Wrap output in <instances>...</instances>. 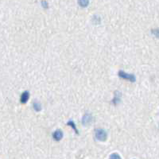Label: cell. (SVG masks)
Listing matches in <instances>:
<instances>
[{"mask_svg":"<svg viewBox=\"0 0 159 159\" xmlns=\"http://www.w3.org/2000/svg\"><path fill=\"white\" fill-rule=\"evenodd\" d=\"M83 124L85 126H88L89 124H90L92 123V115H89V114H86L85 116L83 117Z\"/></svg>","mask_w":159,"mask_h":159,"instance_id":"3","label":"cell"},{"mask_svg":"<svg viewBox=\"0 0 159 159\" xmlns=\"http://www.w3.org/2000/svg\"><path fill=\"white\" fill-rule=\"evenodd\" d=\"M34 108L37 111H41V109H42V107H41V105L39 104L38 103L35 102L34 103Z\"/></svg>","mask_w":159,"mask_h":159,"instance_id":"8","label":"cell"},{"mask_svg":"<svg viewBox=\"0 0 159 159\" xmlns=\"http://www.w3.org/2000/svg\"><path fill=\"white\" fill-rule=\"evenodd\" d=\"M53 137L56 141H60V139L63 138V132L60 130H57L53 133Z\"/></svg>","mask_w":159,"mask_h":159,"instance_id":"4","label":"cell"},{"mask_svg":"<svg viewBox=\"0 0 159 159\" xmlns=\"http://www.w3.org/2000/svg\"><path fill=\"white\" fill-rule=\"evenodd\" d=\"M29 98H30V92H24L21 95V103H25L28 101Z\"/></svg>","mask_w":159,"mask_h":159,"instance_id":"5","label":"cell"},{"mask_svg":"<svg viewBox=\"0 0 159 159\" xmlns=\"http://www.w3.org/2000/svg\"><path fill=\"white\" fill-rule=\"evenodd\" d=\"M78 3L82 7H86L89 6V0H78Z\"/></svg>","mask_w":159,"mask_h":159,"instance_id":"6","label":"cell"},{"mask_svg":"<svg viewBox=\"0 0 159 159\" xmlns=\"http://www.w3.org/2000/svg\"><path fill=\"white\" fill-rule=\"evenodd\" d=\"M68 125H69V126H71V127H72V128H73V129H74L75 131H76V132L77 134H79V131H78L77 130H76V125H75V124H74V122H73V121H69V122L68 123Z\"/></svg>","mask_w":159,"mask_h":159,"instance_id":"7","label":"cell"},{"mask_svg":"<svg viewBox=\"0 0 159 159\" xmlns=\"http://www.w3.org/2000/svg\"><path fill=\"white\" fill-rule=\"evenodd\" d=\"M119 77L127 80V81H130L131 82L135 81V76H134V75L128 74V73L125 72L123 71H119Z\"/></svg>","mask_w":159,"mask_h":159,"instance_id":"2","label":"cell"},{"mask_svg":"<svg viewBox=\"0 0 159 159\" xmlns=\"http://www.w3.org/2000/svg\"><path fill=\"white\" fill-rule=\"evenodd\" d=\"M107 132L104 130L99 129V130L95 131V138H97L99 141H105L107 139Z\"/></svg>","mask_w":159,"mask_h":159,"instance_id":"1","label":"cell"}]
</instances>
